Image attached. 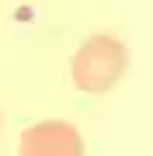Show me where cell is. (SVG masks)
Wrapping results in <instances>:
<instances>
[{
    "mask_svg": "<svg viewBox=\"0 0 153 156\" xmlns=\"http://www.w3.org/2000/svg\"><path fill=\"white\" fill-rule=\"evenodd\" d=\"M125 66H129V49L122 45V38L111 31H97L77 49L70 62V76H73V87L84 94H108L122 80Z\"/></svg>",
    "mask_w": 153,
    "mask_h": 156,
    "instance_id": "obj_1",
    "label": "cell"
},
{
    "mask_svg": "<svg viewBox=\"0 0 153 156\" xmlns=\"http://www.w3.org/2000/svg\"><path fill=\"white\" fill-rule=\"evenodd\" d=\"M17 156H84V135L70 122L46 118L21 132Z\"/></svg>",
    "mask_w": 153,
    "mask_h": 156,
    "instance_id": "obj_2",
    "label": "cell"
}]
</instances>
